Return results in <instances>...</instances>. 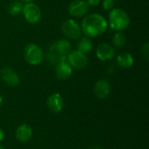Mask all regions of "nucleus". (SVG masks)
<instances>
[{
	"mask_svg": "<svg viewBox=\"0 0 149 149\" xmlns=\"http://www.w3.org/2000/svg\"><path fill=\"white\" fill-rule=\"evenodd\" d=\"M82 32L89 38L98 37L103 34L108 27L107 19L97 13L86 15L81 23Z\"/></svg>",
	"mask_w": 149,
	"mask_h": 149,
	"instance_id": "nucleus-1",
	"label": "nucleus"
},
{
	"mask_svg": "<svg viewBox=\"0 0 149 149\" xmlns=\"http://www.w3.org/2000/svg\"><path fill=\"white\" fill-rule=\"evenodd\" d=\"M72 51V45L67 39H59L54 42L49 48L46 55L47 62L50 65H56L63 60H66L67 55Z\"/></svg>",
	"mask_w": 149,
	"mask_h": 149,
	"instance_id": "nucleus-2",
	"label": "nucleus"
},
{
	"mask_svg": "<svg viewBox=\"0 0 149 149\" xmlns=\"http://www.w3.org/2000/svg\"><path fill=\"white\" fill-rule=\"evenodd\" d=\"M108 25L116 31H122L128 27L130 24V17L127 12L120 8H113L108 16Z\"/></svg>",
	"mask_w": 149,
	"mask_h": 149,
	"instance_id": "nucleus-3",
	"label": "nucleus"
},
{
	"mask_svg": "<svg viewBox=\"0 0 149 149\" xmlns=\"http://www.w3.org/2000/svg\"><path fill=\"white\" fill-rule=\"evenodd\" d=\"M24 57L27 63L32 65H38L44 60L45 55L43 50L35 44H28L24 49Z\"/></svg>",
	"mask_w": 149,
	"mask_h": 149,
	"instance_id": "nucleus-4",
	"label": "nucleus"
},
{
	"mask_svg": "<svg viewBox=\"0 0 149 149\" xmlns=\"http://www.w3.org/2000/svg\"><path fill=\"white\" fill-rule=\"evenodd\" d=\"M61 30L63 34L70 39H79L82 34L80 25L72 18L66 19L62 23Z\"/></svg>",
	"mask_w": 149,
	"mask_h": 149,
	"instance_id": "nucleus-5",
	"label": "nucleus"
},
{
	"mask_svg": "<svg viewBox=\"0 0 149 149\" xmlns=\"http://www.w3.org/2000/svg\"><path fill=\"white\" fill-rule=\"evenodd\" d=\"M22 12L25 20L30 24H38L41 19V10L34 3H26V4L23 6Z\"/></svg>",
	"mask_w": 149,
	"mask_h": 149,
	"instance_id": "nucleus-6",
	"label": "nucleus"
},
{
	"mask_svg": "<svg viewBox=\"0 0 149 149\" xmlns=\"http://www.w3.org/2000/svg\"><path fill=\"white\" fill-rule=\"evenodd\" d=\"M67 62L74 69H83L87 65L88 58L86 53L79 52V50L71 51L66 57Z\"/></svg>",
	"mask_w": 149,
	"mask_h": 149,
	"instance_id": "nucleus-7",
	"label": "nucleus"
},
{
	"mask_svg": "<svg viewBox=\"0 0 149 149\" xmlns=\"http://www.w3.org/2000/svg\"><path fill=\"white\" fill-rule=\"evenodd\" d=\"M68 10L70 15H72V17H81L87 14L89 10V6L84 0H74L70 3Z\"/></svg>",
	"mask_w": 149,
	"mask_h": 149,
	"instance_id": "nucleus-8",
	"label": "nucleus"
},
{
	"mask_svg": "<svg viewBox=\"0 0 149 149\" xmlns=\"http://www.w3.org/2000/svg\"><path fill=\"white\" fill-rule=\"evenodd\" d=\"M96 56L101 61L110 60L115 56L114 47L108 43H102L96 49Z\"/></svg>",
	"mask_w": 149,
	"mask_h": 149,
	"instance_id": "nucleus-9",
	"label": "nucleus"
},
{
	"mask_svg": "<svg viewBox=\"0 0 149 149\" xmlns=\"http://www.w3.org/2000/svg\"><path fill=\"white\" fill-rule=\"evenodd\" d=\"M94 93L98 99L103 100L109 96L111 93L110 83L106 79H100L94 85Z\"/></svg>",
	"mask_w": 149,
	"mask_h": 149,
	"instance_id": "nucleus-10",
	"label": "nucleus"
},
{
	"mask_svg": "<svg viewBox=\"0 0 149 149\" xmlns=\"http://www.w3.org/2000/svg\"><path fill=\"white\" fill-rule=\"evenodd\" d=\"M47 107L49 110L54 113L61 112L64 107V100L62 96L58 93L50 95L47 100Z\"/></svg>",
	"mask_w": 149,
	"mask_h": 149,
	"instance_id": "nucleus-11",
	"label": "nucleus"
},
{
	"mask_svg": "<svg viewBox=\"0 0 149 149\" xmlns=\"http://www.w3.org/2000/svg\"><path fill=\"white\" fill-rule=\"evenodd\" d=\"M1 78L10 86H16L19 83V77L18 74L10 67H4L1 70Z\"/></svg>",
	"mask_w": 149,
	"mask_h": 149,
	"instance_id": "nucleus-12",
	"label": "nucleus"
},
{
	"mask_svg": "<svg viewBox=\"0 0 149 149\" xmlns=\"http://www.w3.org/2000/svg\"><path fill=\"white\" fill-rule=\"evenodd\" d=\"M56 76L62 80L68 79L72 74V67L66 60H63L56 65Z\"/></svg>",
	"mask_w": 149,
	"mask_h": 149,
	"instance_id": "nucleus-13",
	"label": "nucleus"
},
{
	"mask_svg": "<svg viewBox=\"0 0 149 149\" xmlns=\"http://www.w3.org/2000/svg\"><path fill=\"white\" fill-rule=\"evenodd\" d=\"M32 129L27 124L20 125L16 131V139L20 142H27L31 139Z\"/></svg>",
	"mask_w": 149,
	"mask_h": 149,
	"instance_id": "nucleus-14",
	"label": "nucleus"
},
{
	"mask_svg": "<svg viewBox=\"0 0 149 149\" xmlns=\"http://www.w3.org/2000/svg\"><path fill=\"white\" fill-rule=\"evenodd\" d=\"M117 64L121 68H129L134 65V58L129 52H122L117 56Z\"/></svg>",
	"mask_w": 149,
	"mask_h": 149,
	"instance_id": "nucleus-15",
	"label": "nucleus"
},
{
	"mask_svg": "<svg viewBox=\"0 0 149 149\" xmlns=\"http://www.w3.org/2000/svg\"><path fill=\"white\" fill-rule=\"evenodd\" d=\"M93 46V44L91 38L86 36V37H82L79 38L78 45H77V49L81 52L87 53L92 51Z\"/></svg>",
	"mask_w": 149,
	"mask_h": 149,
	"instance_id": "nucleus-16",
	"label": "nucleus"
},
{
	"mask_svg": "<svg viewBox=\"0 0 149 149\" xmlns=\"http://www.w3.org/2000/svg\"><path fill=\"white\" fill-rule=\"evenodd\" d=\"M113 46L116 48H122L127 43V37L121 31H117L112 38Z\"/></svg>",
	"mask_w": 149,
	"mask_h": 149,
	"instance_id": "nucleus-17",
	"label": "nucleus"
},
{
	"mask_svg": "<svg viewBox=\"0 0 149 149\" xmlns=\"http://www.w3.org/2000/svg\"><path fill=\"white\" fill-rule=\"evenodd\" d=\"M22 9H23V5L21 4V3H19V2H14L13 3L10 4V6L9 8V12L11 15H17L20 11H22Z\"/></svg>",
	"mask_w": 149,
	"mask_h": 149,
	"instance_id": "nucleus-18",
	"label": "nucleus"
},
{
	"mask_svg": "<svg viewBox=\"0 0 149 149\" xmlns=\"http://www.w3.org/2000/svg\"><path fill=\"white\" fill-rule=\"evenodd\" d=\"M114 4H115V0H103L102 3L103 8L107 10H113L114 8Z\"/></svg>",
	"mask_w": 149,
	"mask_h": 149,
	"instance_id": "nucleus-19",
	"label": "nucleus"
},
{
	"mask_svg": "<svg viewBox=\"0 0 149 149\" xmlns=\"http://www.w3.org/2000/svg\"><path fill=\"white\" fill-rule=\"evenodd\" d=\"M141 55L144 58L148 59L149 58V44L146 43L144 45L141 47Z\"/></svg>",
	"mask_w": 149,
	"mask_h": 149,
	"instance_id": "nucleus-20",
	"label": "nucleus"
},
{
	"mask_svg": "<svg viewBox=\"0 0 149 149\" xmlns=\"http://www.w3.org/2000/svg\"><path fill=\"white\" fill-rule=\"evenodd\" d=\"M86 2L88 4V6H93L94 7V6H98L100 3L101 0H86Z\"/></svg>",
	"mask_w": 149,
	"mask_h": 149,
	"instance_id": "nucleus-21",
	"label": "nucleus"
},
{
	"mask_svg": "<svg viewBox=\"0 0 149 149\" xmlns=\"http://www.w3.org/2000/svg\"><path fill=\"white\" fill-rule=\"evenodd\" d=\"M3 137H4V134H3V131L0 128V141H3Z\"/></svg>",
	"mask_w": 149,
	"mask_h": 149,
	"instance_id": "nucleus-22",
	"label": "nucleus"
},
{
	"mask_svg": "<svg viewBox=\"0 0 149 149\" xmlns=\"http://www.w3.org/2000/svg\"><path fill=\"white\" fill-rule=\"evenodd\" d=\"M24 2H25V3H33L35 0H23Z\"/></svg>",
	"mask_w": 149,
	"mask_h": 149,
	"instance_id": "nucleus-23",
	"label": "nucleus"
},
{
	"mask_svg": "<svg viewBox=\"0 0 149 149\" xmlns=\"http://www.w3.org/2000/svg\"><path fill=\"white\" fill-rule=\"evenodd\" d=\"M89 149H102L101 148H100V147H92V148H90Z\"/></svg>",
	"mask_w": 149,
	"mask_h": 149,
	"instance_id": "nucleus-24",
	"label": "nucleus"
},
{
	"mask_svg": "<svg viewBox=\"0 0 149 149\" xmlns=\"http://www.w3.org/2000/svg\"><path fill=\"white\" fill-rule=\"evenodd\" d=\"M2 105H3V99H2V97L0 96V107H2Z\"/></svg>",
	"mask_w": 149,
	"mask_h": 149,
	"instance_id": "nucleus-25",
	"label": "nucleus"
},
{
	"mask_svg": "<svg viewBox=\"0 0 149 149\" xmlns=\"http://www.w3.org/2000/svg\"><path fill=\"white\" fill-rule=\"evenodd\" d=\"M0 149H4V148H3L2 146H0Z\"/></svg>",
	"mask_w": 149,
	"mask_h": 149,
	"instance_id": "nucleus-26",
	"label": "nucleus"
}]
</instances>
